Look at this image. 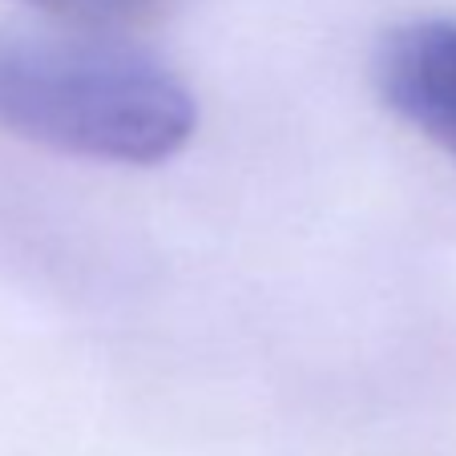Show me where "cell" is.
Instances as JSON below:
<instances>
[{
	"mask_svg": "<svg viewBox=\"0 0 456 456\" xmlns=\"http://www.w3.org/2000/svg\"><path fill=\"white\" fill-rule=\"evenodd\" d=\"M28 4L77 28H118L158 17L174 0H28Z\"/></svg>",
	"mask_w": 456,
	"mask_h": 456,
	"instance_id": "cell-3",
	"label": "cell"
},
{
	"mask_svg": "<svg viewBox=\"0 0 456 456\" xmlns=\"http://www.w3.org/2000/svg\"><path fill=\"white\" fill-rule=\"evenodd\" d=\"M199 126L186 81L97 33H0V129L73 158L154 166Z\"/></svg>",
	"mask_w": 456,
	"mask_h": 456,
	"instance_id": "cell-1",
	"label": "cell"
},
{
	"mask_svg": "<svg viewBox=\"0 0 456 456\" xmlns=\"http://www.w3.org/2000/svg\"><path fill=\"white\" fill-rule=\"evenodd\" d=\"M371 81L400 121L456 158V20H408L384 33Z\"/></svg>",
	"mask_w": 456,
	"mask_h": 456,
	"instance_id": "cell-2",
	"label": "cell"
}]
</instances>
